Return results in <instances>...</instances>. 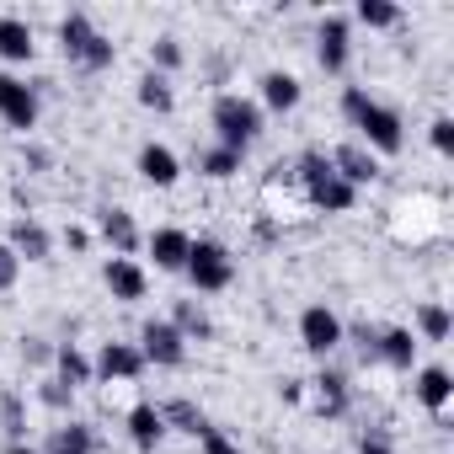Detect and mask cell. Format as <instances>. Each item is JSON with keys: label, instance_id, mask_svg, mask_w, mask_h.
Returning <instances> with one entry per match:
<instances>
[{"label": "cell", "instance_id": "cell-1", "mask_svg": "<svg viewBox=\"0 0 454 454\" xmlns=\"http://www.w3.org/2000/svg\"><path fill=\"white\" fill-rule=\"evenodd\" d=\"M342 113H348V123L358 129V145H364L374 160L406 150V123H401V113L385 107L380 97H369L364 86H348V91H342Z\"/></svg>", "mask_w": 454, "mask_h": 454}, {"label": "cell", "instance_id": "cell-2", "mask_svg": "<svg viewBox=\"0 0 454 454\" xmlns=\"http://www.w3.org/2000/svg\"><path fill=\"white\" fill-rule=\"evenodd\" d=\"M59 43H65V59H70L75 70H86V75H97V70H107V65L118 59V43H113L86 12H70V17L59 22Z\"/></svg>", "mask_w": 454, "mask_h": 454}, {"label": "cell", "instance_id": "cell-3", "mask_svg": "<svg viewBox=\"0 0 454 454\" xmlns=\"http://www.w3.org/2000/svg\"><path fill=\"white\" fill-rule=\"evenodd\" d=\"M294 171H300V187H305V203H310V208H321V214H348V208L358 203V187H348V182L332 171V160H326L321 150H305Z\"/></svg>", "mask_w": 454, "mask_h": 454}, {"label": "cell", "instance_id": "cell-4", "mask_svg": "<svg viewBox=\"0 0 454 454\" xmlns=\"http://www.w3.org/2000/svg\"><path fill=\"white\" fill-rule=\"evenodd\" d=\"M208 123H214V139H219L224 150H236V155H247V150L262 139V107H257L252 97H236V91H224V97L214 102Z\"/></svg>", "mask_w": 454, "mask_h": 454}, {"label": "cell", "instance_id": "cell-5", "mask_svg": "<svg viewBox=\"0 0 454 454\" xmlns=\"http://www.w3.org/2000/svg\"><path fill=\"white\" fill-rule=\"evenodd\" d=\"M187 284L198 289V294H219V289H231L236 284V257H231V247L224 241H214V236H198L192 241V252H187Z\"/></svg>", "mask_w": 454, "mask_h": 454}, {"label": "cell", "instance_id": "cell-6", "mask_svg": "<svg viewBox=\"0 0 454 454\" xmlns=\"http://www.w3.org/2000/svg\"><path fill=\"white\" fill-rule=\"evenodd\" d=\"M134 348L145 353V369H150V364H155V369H182V364H187V337H182L171 321H145Z\"/></svg>", "mask_w": 454, "mask_h": 454}, {"label": "cell", "instance_id": "cell-7", "mask_svg": "<svg viewBox=\"0 0 454 454\" xmlns=\"http://www.w3.org/2000/svg\"><path fill=\"white\" fill-rule=\"evenodd\" d=\"M348 54H353V22L342 12H326L321 27H316V65L326 75H342L348 70Z\"/></svg>", "mask_w": 454, "mask_h": 454}, {"label": "cell", "instance_id": "cell-8", "mask_svg": "<svg viewBox=\"0 0 454 454\" xmlns=\"http://www.w3.org/2000/svg\"><path fill=\"white\" fill-rule=\"evenodd\" d=\"M342 316L332 310V305H305L300 310V348L305 353H316V358H326V353H337L342 348Z\"/></svg>", "mask_w": 454, "mask_h": 454}, {"label": "cell", "instance_id": "cell-9", "mask_svg": "<svg viewBox=\"0 0 454 454\" xmlns=\"http://www.w3.org/2000/svg\"><path fill=\"white\" fill-rule=\"evenodd\" d=\"M0 123L12 134H33L38 129V91L17 75H0Z\"/></svg>", "mask_w": 454, "mask_h": 454}, {"label": "cell", "instance_id": "cell-10", "mask_svg": "<svg viewBox=\"0 0 454 454\" xmlns=\"http://www.w3.org/2000/svg\"><path fill=\"white\" fill-rule=\"evenodd\" d=\"M91 374L107 385H134L145 374V353L134 342H102V353L91 358Z\"/></svg>", "mask_w": 454, "mask_h": 454}, {"label": "cell", "instance_id": "cell-11", "mask_svg": "<svg viewBox=\"0 0 454 454\" xmlns=\"http://www.w3.org/2000/svg\"><path fill=\"white\" fill-rule=\"evenodd\" d=\"M417 337H411V326H385V332H364V353H374L380 364H390V369H411L417 364Z\"/></svg>", "mask_w": 454, "mask_h": 454}, {"label": "cell", "instance_id": "cell-12", "mask_svg": "<svg viewBox=\"0 0 454 454\" xmlns=\"http://www.w3.org/2000/svg\"><path fill=\"white\" fill-rule=\"evenodd\" d=\"M417 401H422V411L433 417V422H449V401H454V374L443 369V364H427V369H417Z\"/></svg>", "mask_w": 454, "mask_h": 454}, {"label": "cell", "instance_id": "cell-13", "mask_svg": "<svg viewBox=\"0 0 454 454\" xmlns=\"http://www.w3.org/2000/svg\"><path fill=\"white\" fill-rule=\"evenodd\" d=\"M305 401H310L316 417H342L353 406V390H348V380L337 369H321L316 380H305Z\"/></svg>", "mask_w": 454, "mask_h": 454}, {"label": "cell", "instance_id": "cell-14", "mask_svg": "<svg viewBox=\"0 0 454 454\" xmlns=\"http://www.w3.org/2000/svg\"><path fill=\"white\" fill-rule=\"evenodd\" d=\"M102 284H107V289H113V300H123V305H134V300H145V294H150V273H145L134 257H107Z\"/></svg>", "mask_w": 454, "mask_h": 454}, {"label": "cell", "instance_id": "cell-15", "mask_svg": "<svg viewBox=\"0 0 454 454\" xmlns=\"http://www.w3.org/2000/svg\"><path fill=\"white\" fill-rule=\"evenodd\" d=\"M257 107H268V113H294L300 102H305V86H300V75H289V70H268L262 81H257Z\"/></svg>", "mask_w": 454, "mask_h": 454}, {"label": "cell", "instance_id": "cell-16", "mask_svg": "<svg viewBox=\"0 0 454 454\" xmlns=\"http://www.w3.org/2000/svg\"><path fill=\"white\" fill-rule=\"evenodd\" d=\"M145 247H150V257H155L160 273H182V268H187V252H192V236L176 231V224H160V231H155Z\"/></svg>", "mask_w": 454, "mask_h": 454}, {"label": "cell", "instance_id": "cell-17", "mask_svg": "<svg viewBox=\"0 0 454 454\" xmlns=\"http://www.w3.org/2000/svg\"><path fill=\"white\" fill-rule=\"evenodd\" d=\"M6 247H12L22 262H49V257H54V236H49V224H38V219H17L12 236H6Z\"/></svg>", "mask_w": 454, "mask_h": 454}, {"label": "cell", "instance_id": "cell-18", "mask_svg": "<svg viewBox=\"0 0 454 454\" xmlns=\"http://www.w3.org/2000/svg\"><path fill=\"white\" fill-rule=\"evenodd\" d=\"M326 160H332V171H337V176H342L348 187H369V182L380 176V160H374V155H369L364 145H337V150H332Z\"/></svg>", "mask_w": 454, "mask_h": 454}, {"label": "cell", "instance_id": "cell-19", "mask_svg": "<svg viewBox=\"0 0 454 454\" xmlns=\"http://www.w3.org/2000/svg\"><path fill=\"white\" fill-rule=\"evenodd\" d=\"M134 166H139V176H145L150 187H171V182L182 176L176 150H171V145H155V139H150V145H139V160H134Z\"/></svg>", "mask_w": 454, "mask_h": 454}, {"label": "cell", "instance_id": "cell-20", "mask_svg": "<svg viewBox=\"0 0 454 454\" xmlns=\"http://www.w3.org/2000/svg\"><path fill=\"white\" fill-rule=\"evenodd\" d=\"M102 241L113 247V257H134L139 252V224H134V214L129 208H102Z\"/></svg>", "mask_w": 454, "mask_h": 454}, {"label": "cell", "instance_id": "cell-21", "mask_svg": "<svg viewBox=\"0 0 454 454\" xmlns=\"http://www.w3.org/2000/svg\"><path fill=\"white\" fill-rule=\"evenodd\" d=\"M129 438H134V449H139V454H155V449H160V438H166L160 406H150V401L129 406Z\"/></svg>", "mask_w": 454, "mask_h": 454}, {"label": "cell", "instance_id": "cell-22", "mask_svg": "<svg viewBox=\"0 0 454 454\" xmlns=\"http://www.w3.org/2000/svg\"><path fill=\"white\" fill-rule=\"evenodd\" d=\"M33 54H38L33 27L22 17H0V59H6V65H27Z\"/></svg>", "mask_w": 454, "mask_h": 454}, {"label": "cell", "instance_id": "cell-23", "mask_svg": "<svg viewBox=\"0 0 454 454\" xmlns=\"http://www.w3.org/2000/svg\"><path fill=\"white\" fill-rule=\"evenodd\" d=\"M54 380L70 385V390H81V385H91L97 374H91V358H86L75 342H59V348H54Z\"/></svg>", "mask_w": 454, "mask_h": 454}, {"label": "cell", "instance_id": "cell-24", "mask_svg": "<svg viewBox=\"0 0 454 454\" xmlns=\"http://www.w3.org/2000/svg\"><path fill=\"white\" fill-rule=\"evenodd\" d=\"M160 422H166V433H187V438H203V433H208V417H203L187 395L166 401V406H160Z\"/></svg>", "mask_w": 454, "mask_h": 454}, {"label": "cell", "instance_id": "cell-25", "mask_svg": "<svg viewBox=\"0 0 454 454\" xmlns=\"http://www.w3.org/2000/svg\"><path fill=\"white\" fill-rule=\"evenodd\" d=\"M171 326H176L187 342H208V337H214V321H208V310H203L198 300H176V310H171Z\"/></svg>", "mask_w": 454, "mask_h": 454}, {"label": "cell", "instance_id": "cell-26", "mask_svg": "<svg viewBox=\"0 0 454 454\" xmlns=\"http://www.w3.org/2000/svg\"><path fill=\"white\" fill-rule=\"evenodd\" d=\"M348 22H358V27H374V33H385V27H401V6H395V0H358Z\"/></svg>", "mask_w": 454, "mask_h": 454}, {"label": "cell", "instance_id": "cell-27", "mask_svg": "<svg viewBox=\"0 0 454 454\" xmlns=\"http://www.w3.org/2000/svg\"><path fill=\"white\" fill-rule=\"evenodd\" d=\"M449 332H454V321H449V310L438 305V300H427V305H417V342H449Z\"/></svg>", "mask_w": 454, "mask_h": 454}, {"label": "cell", "instance_id": "cell-28", "mask_svg": "<svg viewBox=\"0 0 454 454\" xmlns=\"http://www.w3.org/2000/svg\"><path fill=\"white\" fill-rule=\"evenodd\" d=\"M134 97H139V107H150V113H171V107H176L171 81H166V75H155V70H145V75H139V91H134Z\"/></svg>", "mask_w": 454, "mask_h": 454}, {"label": "cell", "instance_id": "cell-29", "mask_svg": "<svg viewBox=\"0 0 454 454\" xmlns=\"http://www.w3.org/2000/svg\"><path fill=\"white\" fill-rule=\"evenodd\" d=\"M241 160H247V155L224 150V145H214V150H203V155H198V171H203L208 182H231V176L241 171Z\"/></svg>", "mask_w": 454, "mask_h": 454}, {"label": "cell", "instance_id": "cell-30", "mask_svg": "<svg viewBox=\"0 0 454 454\" xmlns=\"http://www.w3.org/2000/svg\"><path fill=\"white\" fill-rule=\"evenodd\" d=\"M91 449H97V433L86 422H65L54 433V454H91Z\"/></svg>", "mask_w": 454, "mask_h": 454}, {"label": "cell", "instance_id": "cell-31", "mask_svg": "<svg viewBox=\"0 0 454 454\" xmlns=\"http://www.w3.org/2000/svg\"><path fill=\"white\" fill-rule=\"evenodd\" d=\"M0 427H6L12 443H27V411H22V395H0Z\"/></svg>", "mask_w": 454, "mask_h": 454}, {"label": "cell", "instance_id": "cell-32", "mask_svg": "<svg viewBox=\"0 0 454 454\" xmlns=\"http://www.w3.org/2000/svg\"><path fill=\"white\" fill-rule=\"evenodd\" d=\"M182 59H187V54H182V43H176L171 33L150 43V70H155V75H166V81H171V70H182Z\"/></svg>", "mask_w": 454, "mask_h": 454}, {"label": "cell", "instance_id": "cell-33", "mask_svg": "<svg viewBox=\"0 0 454 454\" xmlns=\"http://www.w3.org/2000/svg\"><path fill=\"white\" fill-rule=\"evenodd\" d=\"M427 145H433L438 155H454V118H449V113H438V118L427 123Z\"/></svg>", "mask_w": 454, "mask_h": 454}, {"label": "cell", "instance_id": "cell-34", "mask_svg": "<svg viewBox=\"0 0 454 454\" xmlns=\"http://www.w3.org/2000/svg\"><path fill=\"white\" fill-rule=\"evenodd\" d=\"M17 278H22V257L0 241V289H17Z\"/></svg>", "mask_w": 454, "mask_h": 454}, {"label": "cell", "instance_id": "cell-35", "mask_svg": "<svg viewBox=\"0 0 454 454\" xmlns=\"http://www.w3.org/2000/svg\"><path fill=\"white\" fill-rule=\"evenodd\" d=\"M203 454H247V449H241V443H236L231 433H219V427H208V433H203Z\"/></svg>", "mask_w": 454, "mask_h": 454}, {"label": "cell", "instance_id": "cell-36", "mask_svg": "<svg viewBox=\"0 0 454 454\" xmlns=\"http://www.w3.org/2000/svg\"><path fill=\"white\" fill-rule=\"evenodd\" d=\"M38 395H43V406H54V411H65V406L75 401V390H70V385H59V380H43V390H38Z\"/></svg>", "mask_w": 454, "mask_h": 454}, {"label": "cell", "instance_id": "cell-37", "mask_svg": "<svg viewBox=\"0 0 454 454\" xmlns=\"http://www.w3.org/2000/svg\"><path fill=\"white\" fill-rule=\"evenodd\" d=\"M65 247H70V252L81 257V252L91 247V231H81V224H65Z\"/></svg>", "mask_w": 454, "mask_h": 454}, {"label": "cell", "instance_id": "cell-38", "mask_svg": "<svg viewBox=\"0 0 454 454\" xmlns=\"http://www.w3.org/2000/svg\"><path fill=\"white\" fill-rule=\"evenodd\" d=\"M358 454H395V449H390L385 438H364V443H358Z\"/></svg>", "mask_w": 454, "mask_h": 454}, {"label": "cell", "instance_id": "cell-39", "mask_svg": "<svg viewBox=\"0 0 454 454\" xmlns=\"http://www.w3.org/2000/svg\"><path fill=\"white\" fill-rule=\"evenodd\" d=\"M6 454H38V449H33V443H12Z\"/></svg>", "mask_w": 454, "mask_h": 454}]
</instances>
